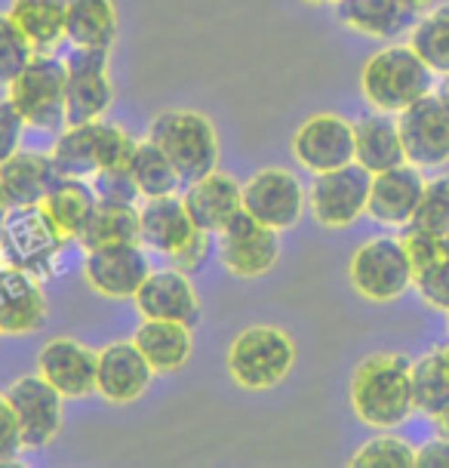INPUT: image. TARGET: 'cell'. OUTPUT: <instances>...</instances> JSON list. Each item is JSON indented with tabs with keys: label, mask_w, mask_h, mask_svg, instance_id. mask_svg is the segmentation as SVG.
<instances>
[{
	"label": "cell",
	"mask_w": 449,
	"mask_h": 468,
	"mask_svg": "<svg viewBox=\"0 0 449 468\" xmlns=\"http://www.w3.org/2000/svg\"><path fill=\"white\" fill-rule=\"evenodd\" d=\"M351 407L370 429L388 431L403 425L415 413L412 364L391 351L363 357L351 376Z\"/></svg>",
	"instance_id": "6da1fadb"
},
{
	"label": "cell",
	"mask_w": 449,
	"mask_h": 468,
	"mask_svg": "<svg viewBox=\"0 0 449 468\" xmlns=\"http://www.w3.org/2000/svg\"><path fill=\"white\" fill-rule=\"evenodd\" d=\"M431 90H434V71L410 44H391L363 62L360 93L376 112L401 114L403 108L425 99Z\"/></svg>",
	"instance_id": "7a4b0ae2"
},
{
	"label": "cell",
	"mask_w": 449,
	"mask_h": 468,
	"mask_svg": "<svg viewBox=\"0 0 449 468\" xmlns=\"http://www.w3.org/2000/svg\"><path fill=\"white\" fill-rule=\"evenodd\" d=\"M148 139L163 148L185 188L219 170V133L201 112H191V108L161 112L148 130Z\"/></svg>",
	"instance_id": "3957f363"
},
{
	"label": "cell",
	"mask_w": 449,
	"mask_h": 468,
	"mask_svg": "<svg viewBox=\"0 0 449 468\" xmlns=\"http://www.w3.org/2000/svg\"><path fill=\"white\" fill-rule=\"evenodd\" d=\"M296 367V342L287 330L246 327L228 348V373L240 388L265 391L274 388L293 373Z\"/></svg>",
	"instance_id": "277c9868"
},
{
	"label": "cell",
	"mask_w": 449,
	"mask_h": 468,
	"mask_svg": "<svg viewBox=\"0 0 449 468\" xmlns=\"http://www.w3.org/2000/svg\"><path fill=\"white\" fill-rule=\"evenodd\" d=\"M65 80L68 69L53 53H37L6 87V99L22 114L25 127L59 133L65 123Z\"/></svg>",
	"instance_id": "5b68a950"
},
{
	"label": "cell",
	"mask_w": 449,
	"mask_h": 468,
	"mask_svg": "<svg viewBox=\"0 0 449 468\" xmlns=\"http://www.w3.org/2000/svg\"><path fill=\"white\" fill-rule=\"evenodd\" d=\"M136 152V139L127 130L114 127V123L93 121L80 123V127H68L59 133L53 145V161L62 170V176H74V179H89L105 166H123L132 161Z\"/></svg>",
	"instance_id": "8992f818"
},
{
	"label": "cell",
	"mask_w": 449,
	"mask_h": 468,
	"mask_svg": "<svg viewBox=\"0 0 449 468\" xmlns=\"http://www.w3.org/2000/svg\"><path fill=\"white\" fill-rule=\"evenodd\" d=\"M348 281L367 303H394L412 290V265L401 238H372L354 250L348 262Z\"/></svg>",
	"instance_id": "52a82bcc"
},
{
	"label": "cell",
	"mask_w": 449,
	"mask_h": 468,
	"mask_svg": "<svg viewBox=\"0 0 449 468\" xmlns=\"http://www.w3.org/2000/svg\"><path fill=\"white\" fill-rule=\"evenodd\" d=\"M372 188V173L360 164H345L339 170L318 173L314 186L308 191V207H311L314 222L329 231H342L367 213Z\"/></svg>",
	"instance_id": "ba28073f"
},
{
	"label": "cell",
	"mask_w": 449,
	"mask_h": 468,
	"mask_svg": "<svg viewBox=\"0 0 449 468\" xmlns=\"http://www.w3.org/2000/svg\"><path fill=\"white\" fill-rule=\"evenodd\" d=\"M65 127L102 121L114 105V87L108 78V49L74 47L65 58Z\"/></svg>",
	"instance_id": "9c48e42d"
},
{
	"label": "cell",
	"mask_w": 449,
	"mask_h": 468,
	"mask_svg": "<svg viewBox=\"0 0 449 468\" xmlns=\"http://www.w3.org/2000/svg\"><path fill=\"white\" fill-rule=\"evenodd\" d=\"M65 247L59 231L49 225L40 207H13L0 222V259L37 278L49 274V262Z\"/></svg>",
	"instance_id": "30bf717a"
},
{
	"label": "cell",
	"mask_w": 449,
	"mask_h": 468,
	"mask_svg": "<svg viewBox=\"0 0 449 468\" xmlns=\"http://www.w3.org/2000/svg\"><path fill=\"white\" fill-rule=\"evenodd\" d=\"M406 161L419 170H440L449 164V108L444 99L428 93L397 114Z\"/></svg>",
	"instance_id": "8fae6325"
},
{
	"label": "cell",
	"mask_w": 449,
	"mask_h": 468,
	"mask_svg": "<svg viewBox=\"0 0 449 468\" xmlns=\"http://www.w3.org/2000/svg\"><path fill=\"white\" fill-rule=\"evenodd\" d=\"M280 231L268 229L259 219H253L246 210H240L219 231V256L222 265L237 278H262L280 259Z\"/></svg>",
	"instance_id": "7c38bea8"
},
{
	"label": "cell",
	"mask_w": 449,
	"mask_h": 468,
	"mask_svg": "<svg viewBox=\"0 0 449 468\" xmlns=\"http://www.w3.org/2000/svg\"><path fill=\"white\" fill-rule=\"evenodd\" d=\"M308 195L289 170H259L244 186V210L274 231H289L302 222Z\"/></svg>",
	"instance_id": "4fadbf2b"
},
{
	"label": "cell",
	"mask_w": 449,
	"mask_h": 468,
	"mask_svg": "<svg viewBox=\"0 0 449 468\" xmlns=\"http://www.w3.org/2000/svg\"><path fill=\"white\" fill-rule=\"evenodd\" d=\"M148 274H151V265H148L142 240L87 250V259H83V278L89 290L105 299H132Z\"/></svg>",
	"instance_id": "5bb4252c"
},
{
	"label": "cell",
	"mask_w": 449,
	"mask_h": 468,
	"mask_svg": "<svg viewBox=\"0 0 449 468\" xmlns=\"http://www.w3.org/2000/svg\"><path fill=\"white\" fill-rule=\"evenodd\" d=\"M10 404L19 420L25 450H44L59 438L62 431V395L56 391L44 376H22L6 391Z\"/></svg>",
	"instance_id": "9a60e30c"
},
{
	"label": "cell",
	"mask_w": 449,
	"mask_h": 468,
	"mask_svg": "<svg viewBox=\"0 0 449 468\" xmlns=\"http://www.w3.org/2000/svg\"><path fill=\"white\" fill-rule=\"evenodd\" d=\"M293 157L314 176L354 164V123L329 112L308 117L293 136Z\"/></svg>",
	"instance_id": "2e32d148"
},
{
	"label": "cell",
	"mask_w": 449,
	"mask_h": 468,
	"mask_svg": "<svg viewBox=\"0 0 449 468\" xmlns=\"http://www.w3.org/2000/svg\"><path fill=\"white\" fill-rule=\"evenodd\" d=\"M47 317L49 303L40 278L6 262L0 269V336H31Z\"/></svg>",
	"instance_id": "e0dca14e"
},
{
	"label": "cell",
	"mask_w": 449,
	"mask_h": 468,
	"mask_svg": "<svg viewBox=\"0 0 449 468\" xmlns=\"http://www.w3.org/2000/svg\"><path fill=\"white\" fill-rule=\"evenodd\" d=\"M151 364L136 342H111L96 357V391L108 404H132L151 386Z\"/></svg>",
	"instance_id": "ac0fdd59"
},
{
	"label": "cell",
	"mask_w": 449,
	"mask_h": 468,
	"mask_svg": "<svg viewBox=\"0 0 449 468\" xmlns=\"http://www.w3.org/2000/svg\"><path fill=\"white\" fill-rule=\"evenodd\" d=\"M96 351L71 336L49 339L37 355V373L62 398H89L96 391Z\"/></svg>",
	"instance_id": "d6986e66"
},
{
	"label": "cell",
	"mask_w": 449,
	"mask_h": 468,
	"mask_svg": "<svg viewBox=\"0 0 449 468\" xmlns=\"http://www.w3.org/2000/svg\"><path fill=\"white\" fill-rule=\"evenodd\" d=\"M422 195H425V176L415 164L403 161L401 166H391V170L372 176L367 216L379 225L403 229L412 222Z\"/></svg>",
	"instance_id": "ffe728a7"
},
{
	"label": "cell",
	"mask_w": 449,
	"mask_h": 468,
	"mask_svg": "<svg viewBox=\"0 0 449 468\" xmlns=\"http://www.w3.org/2000/svg\"><path fill=\"white\" fill-rule=\"evenodd\" d=\"M136 312L142 314V321H179L194 327L201 321V299H197L194 287L185 278V271L166 269V271H151L139 292L132 296Z\"/></svg>",
	"instance_id": "44dd1931"
},
{
	"label": "cell",
	"mask_w": 449,
	"mask_h": 468,
	"mask_svg": "<svg viewBox=\"0 0 449 468\" xmlns=\"http://www.w3.org/2000/svg\"><path fill=\"white\" fill-rule=\"evenodd\" d=\"M336 16L363 37L394 40L410 35L422 10L415 6V0H339Z\"/></svg>",
	"instance_id": "7402d4cb"
},
{
	"label": "cell",
	"mask_w": 449,
	"mask_h": 468,
	"mask_svg": "<svg viewBox=\"0 0 449 468\" xmlns=\"http://www.w3.org/2000/svg\"><path fill=\"white\" fill-rule=\"evenodd\" d=\"M182 200H185V210L197 229L219 234L224 225L244 210V186L235 176L213 170L210 176L197 179L194 186H188Z\"/></svg>",
	"instance_id": "603a6c76"
},
{
	"label": "cell",
	"mask_w": 449,
	"mask_h": 468,
	"mask_svg": "<svg viewBox=\"0 0 449 468\" xmlns=\"http://www.w3.org/2000/svg\"><path fill=\"white\" fill-rule=\"evenodd\" d=\"M65 179L53 154L16 152L10 161L0 164V186L6 188L13 207H35Z\"/></svg>",
	"instance_id": "cb8c5ba5"
},
{
	"label": "cell",
	"mask_w": 449,
	"mask_h": 468,
	"mask_svg": "<svg viewBox=\"0 0 449 468\" xmlns=\"http://www.w3.org/2000/svg\"><path fill=\"white\" fill-rule=\"evenodd\" d=\"M197 231L194 219L185 210V200L176 195L151 197L139 210V240L157 253L172 256L185 247V240Z\"/></svg>",
	"instance_id": "d4e9b609"
},
{
	"label": "cell",
	"mask_w": 449,
	"mask_h": 468,
	"mask_svg": "<svg viewBox=\"0 0 449 468\" xmlns=\"http://www.w3.org/2000/svg\"><path fill=\"white\" fill-rule=\"evenodd\" d=\"M96 204H99V197L87 179L65 176L59 186L49 191L37 207L49 219V225L59 231V238L68 244V240H80L83 229H87L89 219H93Z\"/></svg>",
	"instance_id": "484cf974"
},
{
	"label": "cell",
	"mask_w": 449,
	"mask_h": 468,
	"mask_svg": "<svg viewBox=\"0 0 449 468\" xmlns=\"http://www.w3.org/2000/svg\"><path fill=\"white\" fill-rule=\"evenodd\" d=\"M354 161L376 176L391 166H401L406 161L401 127L385 112L367 114L354 123Z\"/></svg>",
	"instance_id": "4316f807"
},
{
	"label": "cell",
	"mask_w": 449,
	"mask_h": 468,
	"mask_svg": "<svg viewBox=\"0 0 449 468\" xmlns=\"http://www.w3.org/2000/svg\"><path fill=\"white\" fill-rule=\"evenodd\" d=\"M191 330L194 327L179 321H148L145 317L132 342L139 346L154 373H176L191 361V351H194V333Z\"/></svg>",
	"instance_id": "83f0119b"
},
{
	"label": "cell",
	"mask_w": 449,
	"mask_h": 468,
	"mask_svg": "<svg viewBox=\"0 0 449 468\" xmlns=\"http://www.w3.org/2000/svg\"><path fill=\"white\" fill-rule=\"evenodd\" d=\"M65 37L74 47L111 49L118 37V6L114 0H68L65 6Z\"/></svg>",
	"instance_id": "f1b7e54d"
},
{
	"label": "cell",
	"mask_w": 449,
	"mask_h": 468,
	"mask_svg": "<svg viewBox=\"0 0 449 468\" xmlns=\"http://www.w3.org/2000/svg\"><path fill=\"white\" fill-rule=\"evenodd\" d=\"M68 0H10V19L31 40L35 53H53L65 37Z\"/></svg>",
	"instance_id": "f546056e"
},
{
	"label": "cell",
	"mask_w": 449,
	"mask_h": 468,
	"mask_svg": "<svg viewBox=\"0 0 449 468\" xmlns=\"http://www.w3.org/2000/svg\"><path fill=\"white\" fill-rule=\"evenodd\" d=\"M132 240H139V207L99 200L78 244L83 250H96L108 244H132Z\"/></svg>",
	"instance_id": "4dcf8cb0"
},
{
	"label": "cell",
	"mask_w": 449,
	"mask_h": 468,
	"mask_svg": "<svg viewBox=\"0 0 449 468\" xmlns=\"http://www.w3.org/2000/svg\"><path fill=\"white\" fill-rule=\"evenodd\" d=\"M130 170H132V179H136V186H139V195H142L145 200L176 195V191L182 188L176 166L170 164V157L163 154V148L151 139L136 142Z\"/></svg>",
	"instance_id": "1f68e13d"
},
{
	"label": "cell",
	"mask_w": 449,
	"mask_h": 468,
	"mask_svg": "<svg viewBox=\"0 0 449 468\" xmlns=\"http://www.w3.org/2000/svg\"><path fill=\"white\" fill-rule=\"evenodd\" d=\"M412 400L415 410L428 420H440L449 413V370L440 348L428 351L412 364Z\"/></svg>",
	"instance_id": "d6a6232c"
},
{
	"label": "cell",
	"mask_w": 449,
	"mask_h": 468,
	"mask_svg": "<svg viewBox=\"0 0 449 468\" xmlns=\"http://www.w3.org/2000/svg\"><path fill=\"white\" fill-rule=\"evenodd\" d=\"M410 47L434 74H449V4H434L410 31Z\"/></svg>",
	"instance_id": "836d02e7"
},
{
	"label": "cell",
	"mask_w": 449,
	"mask_h": 468,
	"mask_svg": "<svg viewBox=\"0 0 449 468\" xmlns=\"http://www.w3.org/2000/svg\"><path fill=\"white\" fill-rule=\"evenodd\" d=\"M351 468H412L415 447L397 434H379L348 459Z\"/></svg>",
	"instance_id": "e575fe53"
},
{
	"label": "cell",
	"mask_w": 449,
	"mask_h": 468,
	"mask_svg": "<svg viewBox=\"0 0 449 468\" xmlns=\"http://www.w3.org/2000/svg\"><path fill=\"white\" fill-rule=\"evenodd\" d=\"M403 229H419L431 234H444L449 231V173L434 176L425 182V195L419 200V210H415L412 222Z\"/></svg>",
	"instance_id": "d590c367"
},
{
	"label": "cell",
	"mask_w": 449,
	"mask_h": 468,
	"mask_svg": "<svg viewBox=\"0 0 449 468\" xmlns=\"http://www.w3.org/2000/svg\"><path fill=\"white\" fill-rule=\"evenodd\" d=\"M37 53L31 40L22 35L19 25L10 19V13H0V87H10L13 78Z\"/></svg>",
	"instance_id": "8d00e7d4"
},
{
	"label": "cell",
	"mask_w": 449,
	"mask_h": 468,
	"mask_svg": "<svg viewBox=\"0 0 449 468\" xmlns=\"http://www.w3.org/2000/svg\"><path fill=\"white\" fill-rule=\"evenodd\" d=\"M401 244L410 256V265H412V278L419 271L431 269V265L444 262L449 259V244L444 234H431V231H419V229H403L401 234Z\"/></svg>",
	"instance_id": "74e56055"
},
{
	"label": "cell",
	"mask_w": 449,
	"mask_h": 468,
	"mask_svg": "<svg viewBox=\"0 0 449 468\" xmlns=\"http://www.w3.org/2000/svg\"><path fill=\"white\" fill-rule=\"evenodd\" d=\"M89 186H93L99 200H111V204H136L139 197V186L132 179L130 164L123 166H105L96 176H89Z\"/></svg>",
	"instance_id": "f35d334b"
},
{
	"label": "cell",
	"mask_w": 449,
	"mask_h": 468,
	"mask_svg": "<svg viewBox=\"0 0 449 468\" xmlns=\"http://www.w3.org/2000/svg\"><path fill=\"white\" fill-rule=\"evenodd\" d=\"M412 287L419 290V296L425 299L437 312H449V259L431 265V269L419 271L412 278Z\"/></svg>",
	"instance_id": "ab89813d"
},
{
	"label": "cell",
	"mask_w": 449,
	"mask_h": 468,
	"mask_svg": "<svg viewBox=\"0 0 449 468\" xmlns=\"http://www.w3.org/2000/svg\"><path fill=\"white\" fill-rule=\"evenodd\" d=\"M22 431L19 420H16V410L6 398V391H0V465H13L22 456Z\"/></svg>",
	"instance_id": "60d3db41"
},
{
	"label": "cell",
	"mask_w": 449,
	"mask_h": 468,
	"mask_svg": "<svg viewBox=\"0 0 449 468\" xmlns=\"http://www.w3.org/2000/svg\"><path fill=\"white\" fill-rule=\"evenodd\" d=\"M22 136H25L22 114L16 112L10 99H4V102H0V164H6L16 152H19Z\"/></svg>",
	"instance_id": "b9f144b4"
},
{
	"label": "cell",
	"mask_w": 449,
	"mask_h": 468,
	"mask_svg": "<svg viewBox=\"0 0 449 468\" xmlns=\"http://www.w3.org/2000/svg\"><path fill=\"white\" fill-rule=\"evenodd\" d=\"M210 250H213V234L197 229L185 240V247L176 250L170 259H172V265H176L179 271H197V269H204V262L210 259Z\"/></svg>",
	"instance_id": "7bdbcfd3"
},
{
	"label": "cell",
	"mask_w": 449,
	"mask_h": 468,
	"mask_svg": "<svg viewBox=\"0 0 449 468\" xmlns=\"http://www.w3.org/2000/svg\"><path fill=\"white\" fill-rule=\"evenodd\" d=\"M415 465L419 468H449V438H437L431 444L415 450Z\"/></svg>",
	"instance_id": "ee69618b"
},
{
	"label": "cell",
	"mask_w": 449,
	"mask_h": 468,
	"mask_svg": "<svg viewBox=\"0 0 449 468\" xmlns=\"http://www.w3.org/2000/svg\"><path fill=\"white\" fill-rule=\"evenodd\" d=\"M13 210V200H10V195H6V188L0 186V222L6 219V213Z\"/></svg>",
	"instance_id": "f6af8a7d"
},
{
	"label": "cell",
	"mask_w": 449,
	"mask_h": 468,
	"mask_svg": "<svg viewBox=\"0 0 449 468\" xmlns=\"http://www.w3.org/2000/svg\"><path fill=\"white\" fill-rule=\"evenodd\" d=\"M440 99H444V105L449 108V74H444V83H440Z\"/></svg>",
	"instance_id": "bcb514c9"
},
{
	"label": "cell",
	"mask_w": 449,
	"mask_h": 468,
	"mask_svg": "<svg viewBox=\"0 0 449 468\" xmlns=\"http://www.w3.org/2000/svg\"><path fill=\"white\" fill-rule=\"evenodd\" d=\"M434 4H440V0H415V6H419L422 13L431 10V6H434Z\"/></svg>",
	"instance_id": "7dc6e473"
},
{
	"label": "cell",
	"mask_w": 449,
	"mask_h": 468,
	"mask_svg": "<svg viewBox=\"0 0 449 468\" xmlns=\"http://www.w3.org/2000/svg\"><path fill=\"white\" fill-rule=\"evenodd\" d=\"M305 4H314V6H329L332 4V6H336L339 0H305Z\"/></svg>",
	"instance_id": "c3c4849f"
},
{
	"label": "cell",
	"mask_w": 449,
	"mask_h": 468,
	"mask_svg": "<svg viewBox=\"0 0 449 468\" xmlns=\"http://www.w3.org/2000/svg\"><path fill=\"white\" fill-rule=\"evenodd\" d=\"M440 355H444V364H446V370H449V346L440 348Z\"/></svg>",
	"instance_id": "681fc988"
},
{
	"label": "cell",
	"mask_w": 449,
	"mask_h": 468,
	"mask_svg": "<svg viewBox=\"0 0 449 468\" xmlns=\"http://www.w3.org/2000/svg\"><path fill=\"white\" fill-rule=\"evenodd\" d=\"M446 244H449V231H446Z\"/></svg>",
	"instance_id": "f907efd6"
}]
</instances>
